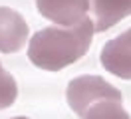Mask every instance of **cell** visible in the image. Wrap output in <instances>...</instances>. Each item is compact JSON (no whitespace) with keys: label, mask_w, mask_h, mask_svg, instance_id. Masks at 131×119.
Listing matches in <instances>:
<instances>
[{"label":"cell","mask_w":131,"mask_h":119,"mask_svg":"<svg viewBox=\"0 0 131 119\" xmlns=\"http://www.w3.org/2000/svg\"><path fill=\"white\" fill-rule=\"evenodd\" d=\"M95 26L90 18L70 28L48 26L32 36L28 46V58L34 66L48 71L64 70L88 54Z\"/></svg>","instance_id":"6da1fadb"},{"label":"cell","mask_w":131,"mask_h":119,"mask_svg":"<svg viewBox=\"0 0 131 119\" xmlns=\"http://www.w3.org/2000/svg\"><path fill=\"white\" fill-rule=\"evenodd\" d=\"M68 105L74 109L75 115L85 117L88 111L101 101H123V95L119 89H115L111 83H107L99 75H78L68 83L66 89Z\"/></svg>","instance_id":"7a4b0ae2"},{"label":"cell","mask_w":131,"mask_h":119,"mask_svg":"<svg viewBox=\"0 0 131 119\" xmlns=\"http://www.w3.org/2000/svg\"><path fill=\"white\" fill-rule=\"evenodd\" d=\"M99 62L109 73L121 79H131V28L101 48Z\"/></svg>","instance_id":"3957f363"},{"label":"cell","mask_w":131,"mask_h":119,"mask_svg":"<svg viewBox=\"0 0 131 119\" xmlns=\"http://www.w3.org/2000/svg\"><path fill=\"white\" fill-rule=\"evenodd\" d=\"M36 8L46 20L70 28L88 18L90 0H36Z\"/></svg>","instance_id":"277c9868"},{"label":"cell","mask_w":131,"mask_h":119,"mask_svg":"<svg viewBox=\"0 0 131 119\" xmlns=\"http://www.w3.org/2000/svg\"><path fill=\"white\" fill-rule=\"evenodd\" d=\"M28 40V24L14 8L0 6V52L14 54L24 48Z\"/></svg>","instance_id":"5b68a950"},{"label":"cell","mask_w":131,"mask_h":119,"mask_svg":"<svg viewBox=\"0 0 131 119\" xmlns=\"http://www.w3.org/2000/svg\"><path fill=\"white\" fill-rule=\"evenodd\" d=\"M95 16V32H105L131 14V0H90Z\"/></svg>","instance_id":"8992f818"},{"label":"cell","mask_w":131,"mask_h":119,"mask_svg":"<svg viewBox=\"0 0 131 119\" xmlns=\"http://www.w3.org/2000/svg\"><path fill=\"white\" fill-rule=\"evenodd\" d=\"M83 119H131L119 101H101L95 103Z\"/></svg>","instance_id":"52a82bcc"},{"label":"cell","mask_w":131,"mask_h":119,"mask_svg":"<svg viewBox=\"0 0 131 119\" xmlns=\"http://www.w3.org/2000/svg\"><path fill=\"white\" fill-rule=\"evenodd\" d=\"M16 97H18L16 79L12 78L0 63V109H6L10 105H14Z\"/></svg>","instance_id":"ba28073f"},{"label":"cell","mask_w":131,"mask_h":119,"mask_svg":"<svg viewBox=\"0 0 131 119\" xmlns=\"http://www.w3.org/2000/svg\"><path fill=\"white\" fill-rule=\"evenodd\" d=\"M12 119H28V117H12Z\"/></svg>","instance_id":"9c48e42d"}]
</instances>
